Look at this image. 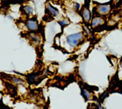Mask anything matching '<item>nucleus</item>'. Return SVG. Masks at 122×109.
Listing matches in <instances>:
<instances>
[{
	"instance_id": "obj_4",
	"label": "nucleus",
	"mask_w": 122,
	"mask_h": 109,
	"mask_svg": "<svg viewBox=\"0 0 122 109\" xmlns=\"http://www.w3.org/2000/svg\"><path fill=\"white\" fill-rule=\"evenodd\" d=\"M59 14V11L57 8L53 7L49 2L47 3L45 5V14L42 18V20L45 22H51Z\"/></svg>"
},
{
	"instance_id": "obj_7",
	"label": "nucleus",
	"mask_w": 122,
	"mask_h": 109,
	"mask_svg": "<svg viewBox=\"0 0 122 109\" xmlns=\"http://www.w3.org/2000/svg\"><path fill=\"white\" fill-rule=\"evenodd\" d=\"M20 18H26L33 16V8L29 5H22L20 8Z\"/></svg>"
},
{
	"instance_id": "obj_10",
	"label": "nucleus",
	"mask_w": 122,
	"mask_h": 109,
	"mask_svg": "<svg viewBox=\"0 0 122 109\" xmlns=\"http://www.w3.org/2000/svg\"><path fill=\"white\" fill-rule=\"evenodd\" d=\"M107 94V93L106 92H105L102 93V94L101 95V97H100V100H101V101L103 100V99L105 98V97H106Z\"/></svg>"
},
{
	"instance_id": "obj_2",
	"label": "nucleus",
	"mask_w": 122,
	"mask_h": 109,
	"mask_svg": "<svg viewBox=\"0 0 122 109\" xmlns=\"http://www.w3.org/2000/svg\"><path fill=\"white\" fill-rule=\"evenodd\" d=\"M86 36H87V33L84 31L75 33L68 35L67 42L71 47H78L84 43Z\"/></svg>"
},
{
	"instance_id": "obj_9",
	"label": "nucleus",
	"mask_w": 122,
	"mask_h": 109,
	"mask_svg": "<svg viewBox=\"0 0 122 109\" xmlns=\"http://www.w3.org/2000/svg\"><path fill=\"white\" fill-rule=\"evenodd\" d=\"M81 94H83V97H84V98H85V99H88L90 98V95L89 93L87 91H85V90L81 89Z\"/></svg>"
},
{
	"instance_id": "obj_8",
	"label": "nucleus",
	"mask_w": 122,
	"mask_h": 109,
	"mask_svg": "<svg viewBox=\"0 0 122 109\" xmlns=\"http://www.w3.org/2000/svg\"><path fill=\"white\" fill-rule=\"evenodd\" d=\"M71 21L69 19V18H64L62 21H59L58 22L60 24V25L61 26V27H65L66 26L68 25H69L70 24V22Z\"/></svg>"
},
{
	"instance_id": "obj_3",
	"label": "nucleus",
	"mask_w": 122,
	"mask_h": 109,
	"mask_svg": "<svg viewBox=\"0 0 122 109\" xmlns=\"http://www.w3.org/2000/svg\"><path fill=\"white\" fill-rule=\"evenodd\" d=\"M90 3L84 2L78 11V14L81 16L83 22L88 28L90 25L91 21L92 18V14L89 9Z\"/></svg>"
},
{
	"instance_id": "obj_6",
	"label": "nucleus",
	"mask_w": 122,
	"mask_h": 109,
	"mask_svg": "<svg viewBox=\"0 0 122 109\" xmlns=\"http://www.w3.org/2000/svg\"><path fill=\"white\" fill-rule=\"evenodd\" d=\"M105 19L101 16L92 14V18L91 21L90 26L91 28L95 30L105 23Z\"/></svg>"
},
{
	"instance_id": "obj_1",
	"label": "nucleus",
	"mask_w": 122,
	"mask_h": 109,
	"mask_svg": "<svg viewBox=\"0 0 122 109\" xmlns=\"http://www.w3.org/2000/svg\"><path fill=\"white\" fill-rule=\"evenodd\" d=\"M15 23L19 24L22 23L27 29V31L35 32L39 31L41 27V25H39V22L37 20V15H33L29 18H19V19L16 20Z\"/></svg>"
},
{
	"instance_id": "obj_5",
	"label": "nucleus",
	"mask_w": 122,
	"mask_h": 109,
	"mask_svg": "<svg viewBox=\"0 0 122 109\" xmlns=\"http://www.w3.org/2000/svg\"><path fill=\"white\" fill-rule=\"evenodd\" d=\"M111 10V6L109 4H96L92 9V14L101 16H105L109 14Z\"/></svg>"
},
{
	"instance_id": "obj_11",
	"label": "nucleus",
	"mask_w": 122,
	"mask_h": 109,
	"mask_svg": "<svg viewBox=\"0 0 122 109\" xmlns=\"http://www.w3.org/2000/svg\"><path fill=\"white\" fill-rule=\"evenodd\" d=\"M121 67H122V61H121Z\"/></svg>"
}]
</instances>
